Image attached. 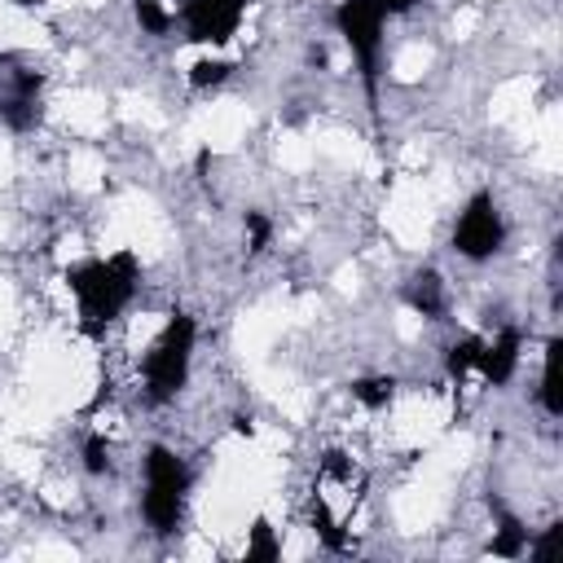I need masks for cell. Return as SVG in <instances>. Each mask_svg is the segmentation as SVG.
Wrapping results in <instances>:
<instances>
[{
  "mask_svg": "<svg viewBox=\"0 0 563 563\" xmlns=\"http://www.w3.org/2000/svg\"><path fill=\"white\" fill-rule=\"evenodd\" d=\"M70 290L79 295L84 321L88 325H106L119 317V308L132 299L136 290V260L132 255H114V260H88L79 268H70Z\"/></svg>",
  "mask_w": 563,
  "mask_h": 563,
  "instance_id": "6da1fadb",
  "label": "cell"
},
{
  "mask_svg": "<svg viewBox=\"0 0 563 563\" xmlns=\"http://www.w3.org/2000/svg\"><path fill=\"white\" fill-rule=\"evenodd\" d=\"M246 13V0H185V31L202 44H224Z\"/></svg>",
  "mask_w": 563,
  "mask_h": 563,
  "instance_id": "8992f818",
  "label": "cell"
},
{
  "mask_svg": "<svg viewBox=\"0 0 563 563\" xmlns=\"http://www.w3.org/2000/svg\"><path fill=\"white\" fill-rule=\"evenodd\" d=\"M501 238H506V224H501L493 194H475L453 224V251L466 260H488L501 251Z\"/></svg>",
  "mask_w": 563,
  "mask_h": 563,
  "instance_id": "5b68a950",
  "label": "cell"
},
{
  "mask_svg": "<svg viewBox=\"0 0 563 563\" xmlns=\"http://www.w3.org/2000/svg\"><path fill=\"white\" fill-rule=\"evenodd\" d=\"M224 75H229L224 62H198V66H194V84H198V88H202V84H220Z\"/></svg>",
  "mask_w": 563,
  "mask_h": 563,
  "instance_id": "8fae6325",
  "label": "cell"
},
{
  "mask_svg": "<svg viewBox=\"0 0 563 563\" xmlns=\"http://www.w3.org/2000/svg\"><path fill=\"white\" fill-rule=\"evenodd\" d=\"M383 4V13L391 18V13H405V9H413V0H378Z\"/></svg>",
  "mask_w": 563,
  "mask_h": 563,
  "instance_id": "5bb4252c",
  "label": "cell"
},
{
  "mask_svg": "<svg viewBox=\"0 0 563 563\" xmlns=\"http://www.w3.org/2000/svg\"><path fill=\"white\" fill-rule=\"evenodd\" d=\"M84 466H88L92 475L110 471V449H106V440H101V435H92V440L84 444Z\"/></svg>",
  "mask_w": 563,
  "mask_h": 563,
  "instance_id": "30bf717a",
  "label": "cell"
},
{
  "mask_svg": "<svg viewBox=\"0 0 563 563\" xmlns=\"http://www.w3.org/2000/svg\"><path fill=\"white\" fill-rule=\"evenodd\" d=\"M18 4H35V0H18Z\"/></svg>",
  "mask_w": 563,
  "mask_h": 563,
  "instance_id": "9a60e30c",
  "label": "cell"
},
{
  "mask_svg": "<svg viewBox=\"0 0 563 563\" xmlns=\"http://www.w3.org/2000/svg\"><path fill=\"white\" fill-rule=\"evenodd\" d=\"M409 303L422 312V317H435L440 312V277L435 273H418L409 282Z\"/></svg>",
  "mask_w": 563,
  "mask_h": 563,
  "instance_id": "ba28073f",
  "label": "cell"
},
{
  "mask_svg": "<svg viewBox=\"0 0 563 563\" xmlns=\"http://www.w3.org/2000/svg\"><path fill=\"white\" fill-rule=\"evenodd\" d=\"M519 365V330H501L493 343H479L475 347V369L488 378V383H506Z\"/></svg>",
  "mask_w": 563,
  "mask_h": 563,
  "instance_id": "52a82bcc",
  "label": "cell"
},
{
  "mask_svg": "<svg viewBox=\"0 0 563 563\" xmlns=\"http://www.w3.org/2000/svg\"><path fill=\"white\" fill-rule=\"evenodd\" d=\"M189 356H194V321L185 312H176L167 321V330L158 334V343L145 352L141 378H145V396L150 400H172L185 387L189 374Z\"/></svg>",
  "mask_w": 563,
  "mask_h": 563,
  "instance_id": "3957f363",
  "label": "cell"
},
{
  "mask_svg": "<svg viewBox=\"0 0 563 563\" xmlns=\"http://www.w3.org/2000/svg\"><path fill=\"white\" fill-rule=\"evenodd\" d=\"M347 48L356 53V66H361V79L369 88V101H374V79H378V48H383V4L378 0H343L339 13H334Z\"/></svg>",
  "mask_w": 563,
  "mask_h": 563,
  "instance_id": "277c9868",
  "label": "cell"
},
{
  "mask_svg": "<svg viewBox=\"0 0 563 563\" xmlns=\"http://www.w3.org/2000/svg\"><path fill=\"white\" fill-rule=\"evenodd\" d=\"M260 554H264V559H268V554H273V541H268V528H264V523H260V528H255V545H251V550H246V559H260Z\"/></svg>",
  "mask_w": 563,
  "mask_h": 563,
  "instance_id": "4fadbf2b",
  "label": "cell"
},
{
  "mask_svg": "<svg viewBox=\"0 0 563 563\" xmlns=\"http://www.w3.org/2000/svg\"><path fill=\"white\" fill-rule=\"evenodd\" d=\"M185 488H189L185 462L172 449L154 444L145 453V497H141V515L154 532H176L180 510H185Z\"/></svg>",
  "mask_w": 563,
  "mask_h": 563,
  "instance_id": "7a4b0ae2",
  "label": "cell"
},
{
  "mask_svg": "<svg viewBox=\"0 0 563 563\" xmlns=\"http://www.w3.org/2000/svg\"><path fill=\"white\" fill-rule=\"evenodd\" d=\"M391 391H396V383H391V378H365V383H356V387H352V396H356L361 405H369V409H383V405L391 400Z\"/></svg>",
  "mask_w": 563,
  "mask_h": 563,
  "instance_id": "9c48e42d",
  "label": "cell"
},
{
  "mask_svg": "<svg viewBox=\"0 0 563 563\" xmlns=\"http://www.w3.org/2000/svg\"><path fill=\"white\" fill-rule=\"evenodd\" d=\"M246 229H251V246L260 251V246L268 242V220H264L260 211H246Z\"/></svg>",
  "mask_w": 563,
  "mask_h": 563,
  "instance_id": "7c38bea8",
  "label": "cell"
}]
</instances>
